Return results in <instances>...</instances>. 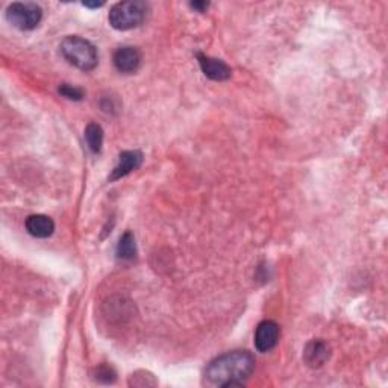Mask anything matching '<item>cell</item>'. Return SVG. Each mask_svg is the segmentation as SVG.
I'll list each match as a JSON object with an SVG mask.
<instances>
[{
    "label": "cell",
    "mask_w": 388,
    "mask_h": 388,
    "mask_svg": "<svg viewBox=\"0 0 388 388\" xmlns=\"http://www.w3.org/2000/svg\"><path fill=\"white\" fill-rule=\"evenodd\" d=\"M84 6H86V8H100V6H104V3H84Z\"/></svg>",
    "instance_id": "obj_16"
},
{
    "label": "cell",
    "mask_w": 388,
    "mask_h": 388,
    "mask_svg": "<svg viewBox=\"0 0 388 388\" xmlns=\"http://www.w3.org/2000/svg\"><path fill=\"white\" fill-rule=\"evenodd\" d=\"M190 6H192L193 10H197L199 12H203V11L208 10L210 3L208 2H193V3H190Z\"/></svg>",
    "instance_id": "obj_15"
},
{
    "label": "cell",
    "mask_w": 388,
    "mask_h": 388,
    "mask_svg": "<svg viewBox=\"0 0 388 388\" xmlns=\"http://www.w3.org/2000/svg\"><path fill=\"white\" fill-rule=\"evenodd\" d=\"M141 164L142 154L138 152V150H126V152H122L120 156H118V164L114 167L113 173H111L109 181H117L128 176L133 170L140 169Z\"/></svg>",
    "instance_id": "obj_8"
},
{
    "label": "cell",
    "mask_w": 388,
    "mask_h": 388,
    "mask_svg": "<svg viewBox=\"0 0 388 388\" xmlns=\"http://www.w3.org/2000/svg\"><path fill=\"white\" fill-rule=\"evenodd\" d=\"M62 57H64L71 66L82 71H90L96 68L99 62L98 49L89 39L81 37H67L62 39L59 46Z\"/></svg>",
    "instance_id": "obj_2"
},
{
    "label": "cell",
    "mask_w": 388,
    "mask_h": 388,
    "mask_svg": "<svg viewBox=\"0 0 388 388\" xmlns=\"http://www.w3.org/2000/svg\"><path fill=\"white\" fill-rule=\"evenodd\" d=\"M149 5L141 0H129V2H118L111 8L108 20L109 25L117 30H129L138 28L146 20Z\"/></svg>",
    "instance_id": "obj_3"
},
{
    "label": "cell",
    "mask_w": 388,
    "mask_h": 388,
    "mask_svg": "<svg viewBox=\"0 0 388 388\" xmlns=\"http://www.w3.org/2000/svg\"><path fill=\"white\" fill-rule=\"evenodd\" d=\"M281 328L273 320H264L258 324L255 332V347L259 352H270L279 342Z\"/></svg>",
    "instance_id": "obj_5"
},
{
    "label": "cell",
    "mask_w": 388,
    "mask_h": 388,
    "mask_svg": "<svg viewBox=\"0 0 388 388\" xmlns=\"http://www.w3.org/2000/svg\"><path fill=\"white\" fill-rule=\"evenodd\" d=\"M197 59H199V64L205 76L212 79V81H217V82L228 81L232 75L231 68H229L225 61L207 57V55L203 53H197Z\"/></svg>",
    "instance_id": "obj_7"
},
{
    "label": "cell",
    "mask_w": 388,
    "mask_h": 388,
    "mask_svg": "<svg viewBox=\"0 0 388 388\" xmlns=\"http://www.w3.org/2000/svg\"><path fill=\"white\" fill-rule=\"evenodd\" d=\"M255 369V358L248 351L228 352L212 360L205 369V379L210 385L237 387L248 381Z\"/></svg>",
    "instance_id": "obj_1"
},
{
    "label": "cell",
    "mask_w": 388,
    "mask_h": 388,
    "mask_svg": "<svg viewBox=\"0 0 388 388\" xmlns=\"http://www.w3.org/2000/svg\"><path fill=\"white\" fill-rule=\"evenodd\" d=\"M28 232L37 239H49L55 231V223L50 217L44 214H34L26 219Z\"/></svg>",
    "instance_id": "obj_10"
},
{
    "label": "cell",
    "mask_w": 388,
    "mask_h": 388,
    "mask_svg": "<svg viewBox=\"0 0 388 388\" xmlns=\"http://www.w3.org/2000/svg\"><path fill=\"white\" fill-rule=\"evenodd\" d=\"M85 141L86 146L93 154H99L104 145V129L98 123H90L85 129Z\"/></svg>",
    "instance_id": "obj_12"
},
{
    "label": "cell",
    "mask_w": 388,
    "mask_h": 388,
    "mask_svg": "<svg viewBox=\"0 0 388 388\" xmlns=\"http://www.w3.org/2000/svg\"><path fill=\"white\" fill-rule=\"evenodd\" d=\"M59 94L70 100H82L84 91L81 89H76V86H71L68 84H62L59 86Z\"/></svg>",
    "instance_id": "obj_13"
},
{
    "label": "cell",
    "mask_w": 388,
    "mask_h": 388,
    "mask_svg": "<svg viewBox=\"0 0 388 388\" xmlns=\"http://www.w3.org/2000/svg\"><path fill=\"white\" fill-rule=\"evenodd\" d=\"M331 351L329 346L323 342V340H313L306 344L305 352H304V360L308 366L315 369L322 367L324 362L329 360Z\"/></svg>",
    "instance_id": "obj_9"
},
{
    "label": "cell",
    "mask_w": 388,
    "mask_h": 388,
    "mask_svg": "<svg viewBox=\"0 0 388 388\" xmlns=\"http://www.w3.org/2000/svg\"><path fill=\"white\" fill-rule=\"evenodd\" d=\"M96 376H98V381L109 384V382H114L116 371L111 369V367H108V366H100L96 370Z\"/></svg>",
    "instance_id": "obj_14"
},
{
    "label": "cell",
    "mask_w": 388,
    "mask_h": 388,
    "mask_svg": "<svg viewBox=\"0 0 388 388\" xmlns=\"http://www.w3.org/2000/svg\"><path fill=\"white\" fill-rule=\"evenodd\" d=\"M6 19L20 30L35 29L43 19L41 6L34 2H15L8 6Z\"/></svg>",
    "instance_id": "obj_4"
},
{
    "label": "cell",
    "mask_w": 388,
    "mask_h": 388,
    "mask_svg": "<svg viewBox=\"0 0 388 388\" xmlns=\"http://www.w3.org/2000/svg\"><path fill=\"white\" fill-rule=\"evenodd\" d=\"M113 61L116 68L120 71V73L124 75L136 73L141 66V52L137 49V47H131V46L120 47V49L116 50Z\"/></svg>",
    "instance_id": "obj_6"
},
{
    "label": "cell",
    "mask_w": 388,
    "mask_h": 388,
    "mask_svg": "<svg viewBox=\"0 0 388 388\" xmlns=\"http://www.w3.org/2000/svg\"><path fill=\"white\" fill-rule=\"evenodd\" d=\"M117 257L123 261H132L137 257V244L136 239L131 232H124L117 244Z\"/></svg>",
    "instance_id": "obj_11"
}]
</instances>
